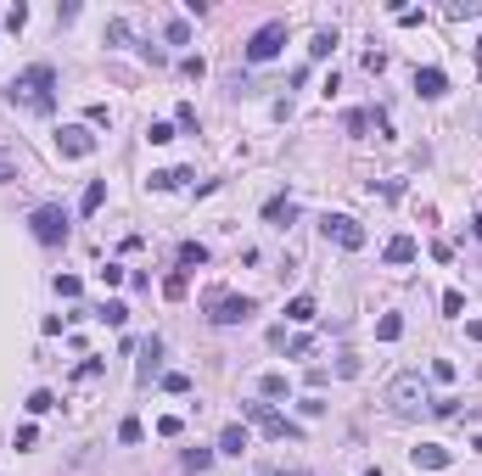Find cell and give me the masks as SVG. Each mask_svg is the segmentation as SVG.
I'll use <instances>...</instances> for the list:
<instances>
[{"instance_id": "cell-1", "label": "cell", "mask_w": 482, "mask_h": 476, "mask_svg": "<svg viewBox=\"0 0 482 476\" xmlns=\"http://www.w3.org/2000/svg\"><path fill=\"white\" fill-rule=\"evenodd\" d=\"M51 90H57V73H51L45 62H34V68H23L17 79L6 84V101H11V107H28V112H51V107H57Z\"/></svg>"}, {"instance_id": "cell-2", "label": "cell", "mask_w": 482, "mask_h": 476, "mask_svg": "<svg viewBox=\"0 0 482 476\" xmlns=\"http://www.w3.org/2000/svg\"><path fill=\"white\" fill-rule=\"evenodd\" d=\"M426 403H432V393H426V381H421L415 370H409V376H399V381L387 387V409H393V415H421Z\"/></svg>"}, {"instance_id": "cell-3", "label": "cell", "mask_w": 482, "mask_h": 476, "mask_svg": "<svg viewBox=\"0 0 482 476\" xmlns=\"http://www.w3.org/2000/svg\"><path fill=\"white\" fill-rule=\"evenodd\" d=\"M281 45H286V17H269V23L247 40V62H252V68H264V62H275V56H281Z\"/></svg>"}, {"instance_id": "cell-4", "label": "cell", "mask_w": 482, "mask_h": 476, "mask_svg": "<svg viewBox=\"0 0 482 476\" xmlns=\"http://www.w3.org/2000/svg\"><path fill=\"white\" fill-rule=\"evenodd\" d=\"M28 230H34L40 246H62V241H68V213H62L57 202H45V208L28 213Z\"/></svg>"}, {"instance_id": "cell-5", "label": "cell", "mask_w": 482, "mask_h": 476, "mask_svg": "<svg viewBox=\"0 0 482 476\" xmlns=\"http://www.w3.org/2000/svg\"><path fill=\"white\" fill-rule=\"evenodd\" d=\"M241 415H247L264 437H303V426H292V420H286V415H275L269 403H241Z\"/></svg>"}, {"instance_id": "cell-6", "label": "cell", "mask_w": 482, "mask_h": 476, "mask_svg": "<svg viewBox=\"0 0 482 476\" xmlns=\"http://www.w3.org/2000/svg\"><path fill=\"white\" fill-rule=\"evenodd\" d=\"M325 241H336V246H348V252H359L365 246V230H359V219H348V213H325Z\"/></svg>"}, {"instance_id": "cell-7", "label": "cell", "mask_w": 482, "mask_h": 476, "mask_svg": "<svg viewBox=\"0 0 482 476\" xmlns=\"http://www.w3.org/2000/svg\"><path fill=\"white\" fill-rule=\"evenodd\" d=\"M57 152H62V157H90V152H95V135H90L84 124H68V129L57 135Z\"/></svg>"}, {"instance_id": "cell-8", "label": "cell", "mask_w": 482, "mask_h": 476, "mask_svg": "<svg viewBox=\"0 0 482 476\" xmlns=\"http://www.w3.org/2000/svg\"><path fill=\"white\" fill-rule=\"evenodd\" d=\"M208 319H213V325H247V319H252V297H219Z\"/></svg>"}, {"instance_id": "cell-9", "label": "cell", "mask_w": 482, "mask_h": 476, "mask_svg": "<svg viewBox=\"0 0 482 476\" xmlns=\"http://www.w3.org/2000/svg\"><path fill=\"white\" fill-rule=\"evenodd\" d=\"M415 90H421L426 101H437V95L449 90V73H443V68H415Z\"/></svg>"}, {"instance_id": "cell-10", "label": "cell", "mask_w": 482, "mask_h": 476, "mask_svg": "<svg viewBox=\"0 0 482 476\" xmlns=\"http://www.w3.org/2000/svg\"><path fill=\"white\" fill-rule=\"evenodd\" d=\"M264 219H269L275 230H286V225L298 219V202H292V196H275V202H264Z\"/></svg>"}, {"instance_id": "cell-11", "label": "cell", "mask_w": 482, "mask_h": 476, "mask_svg": "<svg viewBox=\"0 0 482 476\" xmlns=\"http://www.w3.org/2000/svg\"><path fill=\"white\" fill-rule=\"evenodd\" d=\"M382 258H387V263H415V258H421V241H415V236H393Z\"/></svg>"}, {"instance_id": "cell-12", "label": "cell", "mask_w": 482, "mask_h": 476, "mask_svg": "<svg viewBox=\"0 0 482 476\" xmlns=\"http://www.w3.org/2000/svg\"><path fill=\"white\" fill-rule=\"evenodd\" d=\"M158 359H163V342H158V336H146V342H141V387L158 376Z\"/></svg>"}, {"instance_id": "cell-13", "label": "cell", "mask_w": 482, "mask_h": 476, "mask_svg": "<svg viewBox=\"0 0 482 476\" xmlns=\"http://www.w3.org/2000/svg\"><path fill=\"white\" fill-rule=\"evenodd\" d=\"M409 460H415V465H426V471H443V465H449V448H437V443H421Z\"/></svg>"}, {"instance_id": "cell-14", "label": "cell", "mask_w": 482, "mask_h": 476, "mask_svg": "<svg viewBox=\"0 0 482 476\" xmlns=\"http://www.w3.org/2000/svg\"><path fill=\"white\" fill-rule=\"evenodd\" d=\"M202 263H208V246H202V241H185V246H180V269L191 275V269H202Z\"/></svg>"}, {"instance_id": "cell-15", "label": "cell", "mask_w": 482, "mask_h": 476, "mask_svg": "<svg viewBox=\"0 0 482 476\" xmlns=\"http://www.w3.org/2000/svg\"><path fill=\"white\" fill-rule=\"evenodd\" d=\"M286 319H292V325H309V319H315V297H309V292L292 297V303H286Z\"/></svg>"}, {"instance_id": "cell-16", "label": "cell", "mask_w": 482, "mask_h": 476, "mask_svg": "<svg viewBox=\"0 0 482 476\" xmlns=\"http://www.w3.org/2000/svg\"><path fill=\"white\" fill-rule=\"evenodd\" d=\"M247 448V426H225L219 432V454H241Z\"/></svg>"}, {"instance_id": "cell-17", "label": "cell", "mask_w": 482, "mask_h": 476, "mask_svg": "<svg viewBox=\"0 0 482 476\" xmlns=\"http://www.w3.org/2000/svg\"><path fill=\"white\" fill-rule=\"evenodd\" d=\"M101 202H107V179H90V185H84V196H79V208H84V213H95Z\"/></svg>"}, {"instance_id": "cell-18", "label": "cell", "mask_w": 482, "mask_h": 476, "mask_svg": "<svg viewBox=\"0 0 482 476\" xmlns=\"http://www.w3.org/2000/svg\"><path fill=\"white\" fill-rule=\"evenodd\" d=\"M336 51V28H320L315 40H309V56H331Z\"/></svg>"}, {"instance_id": "cell-19", "label": "cell", "mask_w": 482, "mask_h": 476, "mask_svg": "<svg viewBox=\"0 0 482 476\" xmlns=\"http://www.w3.org/2000/svg\"><path fill=\"white\" fill-rule=\"evenodd\" d=\"M180 179H191V174H185V168H158V174H152V185H158V191H174Z\"/></svg>"}, {"instance_id": "cell-20", "label": "cell", "mask_w": 482, "mask_h": 476, "mask_svg": "<svg viewBox=\"0 0 482 476\" xmlns=\"http://www.w3.org/2000/svg\"><path fill=\"white\" fill-rule=\"evenodd\" d=\"M51 409H57V393H45V387L28 393V415H51Z\"/></svg>"}, {"instance_id": "cell-21", "label": "cell", "mask_w": 482, "mask_h": 476, "mask_svg": "<svg viewBox=\"0 0 482 476\" xmlns=\"http://www.w3.org/2000/svg\"><path fill=\"white\" fill-rule=\"evenodd\" d=\"M376 336H382V342H399V336H404V319H399V314H382Z\"/></svg>"}, {"instance_id": "cell-22", "label": "cell", "mask_w": 482, "mask_h": 476, "mask_svg": "<svg viewBox=\"0 0 482 476\" xmlns=\"http://www.w3.org/2000/svg\"><path fill=\"white\" fill-rule=\"evenodd\" d=\"M185 286H191V280H185V269H174V275L163 280V297H174V303H180V297H185Z\"/></svg>"}, {"instance_id": "cell-23", "label": "cell", "mask_w": 482, "mask_h": 476, "mask_svg": "<svg viewBox=\"0 0 482 476\" xmlns=\"http://www.w3.org/2000/svg\"><path fill=\"white\" fill-rule=\"evenodd\" d=\"M258 393H264V398H286V376H275V370H269V376L258 381Z\"/></svg>"}, {"instance_id": "cell-24", "label": "cell", "mask_w": 482, "mask_h": 476, "mask_svg": "<svg viewBox=\"0 0 482 476\" xmlns=\"http://www.w3.org/2000/svg\"><path fill=\"white\" fill-rule=\"evenodd\" d=\"M95 319H107V325H124V319H129V309H124V303H101V309H95Z\"/></svg>"}, {"instance_id": "cell-25", "label": "cell", "mask_w": 482, "mask_h": 476, "mask_svg": "<svg viewBox=\"0 0 482 476\" xmlns=\"http://www.w3.org/2000/svg\"><path fill=\"white\" fill-rule=\"evenodd\" d=\"M168 45H191V23H185V17L168 23Z\"/></svg>"}, {"instance_id": "cell-26", "label": "cell", "mask_w": 482, "mask_h": 476, "mask_svg": "<svg viewBox=\"0 0 482 476\" xmlns=\"http://www.w3.org/2000/svg\"><path fill=\"white\" fill-rule=\"evenodd\" d=\"M84 286H79V275H57V297H79Z\"/></svg>"}, {"instance_id": "cell-27", "label": "cell", "mask_w": 482, "mask_h": 476, "mask_svg": "<svg viewBox=\"0 0 482 476\" xmlns=\"http://www.w3.org/2000/svg\"><path fill=\"white\" fill-rule=\"evenodd\" d=\"M146 141H152V146H168V141H174V124H152Z\"/></svg>"}, {"instance_id": "cell-28", "label": "cell", "mask_w": 482, "mask_h": 476, "mask_svg": "<svg viewBox=\"0 0 482 476\" xmlns=\"http://www.w3.org/2000/svg\"><path fill=\"white\" fill-rule=\"evenodd\" d=\"M107 40H112V45H124V40H129V23H124V17H112V23H107Z\"/></svg>"}, {"instance_id": "cell-29", "label": "cell", "mask_w": 482, "mask_h": 476, "mask_svg": "<svg viewBox=\"0 0 482 476\" xmlns=\"http://www.w3.org/2000/svg\"><path fill=\"white\" fill-rule=\"evenodd\" d=\"M342 124H348V135H365V129H370V112H348Z\"/></svg>"}, {"instance_id": "cell-30", "label": "cell", "mask_w": 482, "mask_h": 476, "mask_svg": "<svg viewBox=\"0 0 482 476\" xmlns=\"http://www.w3.org/2000/svg\"><path fill=\"white\" fill-rule=\"evenodd\" d=\"M460 309H466V297H460V292H443V314L460 319Z\"/></svg>"}, {"instance_id": "cell-31", "label": "cell", "mask_w": 482, "mask_h": 476, "mask_svg": "<svg viewBox=\"0 0 482 476\" xmlns=\"http://www.w3.org/2000/svg\"><path fill=\"white\" fill-rule=\"evenodd\" d=\"M163 387H168V393H191V376H180V370H174V376H163Z\"/></svg>"}, {"instance_id": "cell-32", "label": "cell", "mask_w": 482, "mask_h": 476, "mask_svg": "<svg viewBox=\"0 0 482 476\" xmlns=\"http://www.w3.org/2000/svg\"><path fill=\"white\" fill-rule=\"evenodd\" d=\"M208 460H213L208 448H191V454H185V465H191V471H208Z\"/></svg>"}, {"instance_id": "cell-33", "label": "cell", "mask_w": 482, "mask_h": 476, "mask_svg": "<svg viewBox=\"0 0 482 476\" xmlns=\"http://www.w3.org/2000/svg\"><path fill=\"white\" fill-rule=\"evenodd\" d=\"M477 11H482L477 0H454V6H449V17H477Z\"/></svg>"}, {"instance_id": "cell-34", "label": "cell", "mask_w": 482, "mask_h": 476, "mask_svg": "<svg viewBox=\"0 0 482 476\" xmlns=\"http://www.w3.org/2000/svg\"><path fill=\"white\" fill-rule=\"evenodd\" d=\"M466 336H471V342H482V319H471V325H466Z\"/></svg>"}, {"instance_id": "cell-35", "label": "cell", "mask_w": 482, "mask_h": 476, "mask_svg": "<svg viewBox=\"0 0 482 476\" xmlns=\"http://www.w3.org/2000/svg\"><path fill=\"white\" fill-rule=\"evenodd\" d=\"M471 230H477V236H482V213H477V219H471Z\"/></svg>"}, {"instance_id": "cell-36", "label": "cell", "mask_w": 482, "mask_h": 476, "mask_svg": "<svg viewBox=\"0 0 482 476\" xmlns=\"http://www.w3.org/2000/svg\"><path fill=\"white\" fill-rule=\"evenodd\" d=\"M0 179H11V168H6V162H0Z\"/></svg>"}, {"instance_id": "cell-37", "label": "cell", "mask_w": 482, "mask_h": 476, "mask_svg": "<svg viewBox=\"0 0 482 476\" xmlns=\"http://www.w3.org/2000/svg\"><path fill=\"white\" fill-rule=\"evenodd\" d=\"M471 448H477V454H482V437H477V443H471Z\"/></svg>"}, {"instance_id": "cell-38", "label": "cell", "mask_w": 482, "mask_h": 476, "mask_svg": "<svg viewBox=\"0 0 482 476\" xmlns=\"http://www.w3.org/2000/svg\"><path fill=\"white\" fill-rule=\"evenodd\" d=\"M286 476H309V471H286Z\"/></svg>"}, {"instance_id": "cell-39", "label": "cell", "mask_w": 482, "mask_h": 476, "mask_svg": "<svg viewBox=\"0 0 482 476\" xmlns=\"http://www.w3.org/2000/svg\"><path fill=\"white\" fill-rule=\"evenodd\" d=\"M477 56H482V40H477Z\"/></svg>"}]
</instances>
